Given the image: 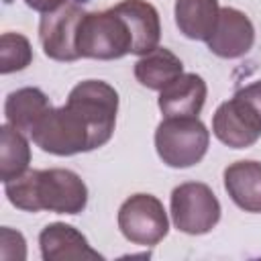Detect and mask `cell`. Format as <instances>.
Masks as SVG:
<instances>
[{
	"label": "cell",
	"mask_w": 261,
	"mask_h": 261,
	"mask_svg": "<svg viewBox=\"0 0 261 261\" xmlns=\"http://www.w3.org/2000/svg\"><path fill=\"white\" fill-rule=\"evenodd\" d=\"M6 198L24 212L49 210L57 214H80L88 204V188L84 179L61 167L29 169L16 179L4 184Z\"/></svg>",
	"instance_id": "obj_1"
},
{
	"label": "cell",
	"mask_w": 261,
	"mask_h": 261,
	"mask_svg": "<svg viewBox=\"0 0 261 261\" xmlns=\"http://www.w3.org/2000/svg\"><path fill=\"white\" fill-rule=\"evenodd\" d=\"M31 139L41 151L59 157H69L98 149L88 120L69 102H65L59 108L51 106L37 124V128L31 133Z\"/></svg>",
	"instance_id": "obj_2"
},
{
	"label": "cell",
	"mask_w": 261,
	"mask_h": 261,
	"mask_svg": "<svg viewBox=\"0 0 261 261\" xmlns=\"http://www.w3.org/2000/svg\"><path fill=\"white\" fill-rule=\"evenodd\" d=\"M77 53L86 59H120L133 53V35L116 6L86 12L77 27Z\"/></svg>",
	"instance_id": "obj_3"
},
{
	"label": "cell",
	"mask_w": 261,
	"mask_h": 261,
	"mask_svg": "<svg viewBox=\"0 0 261 261\" xmlns=\"http://www.w3.org/2000/svg\"><path fill=\"white\" fill-rule=\"evenodd\" d=\"M210 145V130L198 116H165L155 128V151L173 169L200 163Z\"/></svg>",
	"instance_id": "obj_4"
},
{
	"label": "cell",
	"mask_w": 261,
	"mask_h": 261,
	"mask_svg": "<svg viewBox=\"0 0 261 261\" xmlns=\"http://www.w3.org/2000/svg\"><path fill=\"white\" fill-rule=\"evenodd\" d=\"M171 220L186 234H206L220 220V202L210 186L202 181H186L173 188L169 200Z\"/></svg>",
	"instance_id": "obj_5"
},
{
	"label": "cell",
	"mask_w": 261,
	"mask_h": 261,
	"mask_svg": "<svg viewBox=\"0 0 261 261\" xmlns=\"http://www.w3.org/2000/svg\"><path fill=\"white\" fill-rule=\"evenodd\" d=\"M118 228L126 241L153 247L169 232L167 212L153 194H133L118 208Z\"/></svg>",
	"instance_id": "obj_6"
},
{
	"label": "cell",
	"mask_w": 261,
	"mask_h": 261,
	"mask_svg": "<svg viewBox=\"0 0 261 261\" xmlns=\"http://www.w3.org/2000/svg\"><path fill=\"white\" fill-rule=\"evenodd\" d=\"M67 102L75 106L88 120L96 147L110 141L116 126L118 112V92L102 80H86L71 88Z\"/></svg>",
	"instance_id": "obj_7"
},
{
	"label": "cell",
	"mask_w": 261,
	"mask_h": 261,
	"mask_svg": "<svg viewBox=\"0 0 261 261\" xmlns=\"http://www.w3.org/2000/svg\"><path fill=\"white\" fill-rule=\"evenodd\" d=\"M86 10L75 2H65L53 12H45L39 20V41L43 53L55 61H75L77 27Z\"/></svg>",
	"instance_id": "obj_8"
},
{
	"label": "cell",
	"mask_w": 261,
	"mask_h": 261,
	"mask_svg": "<svg viewBox=\"0 0 261 261\" xmlns=\"http://www.w3.org/2000/svg\"><path fill=\"white\" fill-rule=\"evenodd\" d=\"M214 137L232 149H247L261 137V116L253 104L239 92L222 102L212 116Z\"/></svg>",
	"instance_id": "obj_9"
},
{
	"label": "cell",
	"mask_w": 261,
	"mask_h": 261,
	"mask_svg": "<svg viewBox=\"0 0 261 261\" xmlns=\"http://www.w3.org/2000/svg\"><path fill=\"white\" fill-rule=\"evenodd\" d=\"M206 43L214 55L222 59H239L251 51L255 43V27L243 10L224 6L220 8L216 27Z\"/></svg>",
	"instance_id": "obj_10"
},
{
	"label": "cell",
	"mask_w": 261,
	"mask_h": 261,
	"mask_svg": "<svg viewBox=\"0 0 261 261\" xmlns=\"http://www.w3.org/2000/svg\"><path fill=\"white\" fill-rule=\"evenodd\" d=\"M39 249L45 261H77V259H98L104 257L90 247L88 239L71 224L51 222L39 232Z\"/></svg>",
	"instance_id": "obj_11"
},
{
	"label": "cell",
	"mask_w": 261,
	"mask_h": 261,
	"mask_svg": "<svg viewBox=\"0 0 261 261\" xmlns=\"http://www.w3.org/2000/svg\"><path fill=\"white\" fill-rule=\"evenodd\" d=\"M208 96L206 82L198 73H181L159 90V110L165 116H198Z\"/></svg>",
	"instance_id": "obj_12"
},
{
	"label": "cell",
	"mask_w": 261,
	"mask_h": 261,
	"mask_svg": "<svg viewBox=\"0 0 261 261\" xmlns=\"http://www.w3.org/2000/svg\"><path fill=\"white\" fill-rule=\"evenodd\" d=\"M133 35V55H147L159 47L161 20L157 8L147 0H122L114 4Z\"/></svg>",
	"instance_id": "obj_13"
},
{
	"label": "cell",
	"mask_w": 261,
	"mask_h": 261,
	"mask_svg": "<svg viewBox=\"0 0 261 261\" xmlns=\"http://www.w3.org/2000/svg\"><path fill=\"white\" fill-rule=\"evenodd\" d=\"M222 177L228 198L241 210L253 214L261 212V161H234L224 169Z\"/></svg>",
	"instance_id": "obj_14"
},
{
	"label": "cell",
	"mask_w": 261,
	"mask_h": 261,
	"mask_svg": "<svg viewBox=\"0 0 261 261\" xmlns=\"http://www.w3.org/2000/svg\"><path fill=\"white\" fill-rule=\"evenodd\" d=\"M49 108H51V102L43 90L20 88L6 96L4 116L12 128H16L24 135H31L37 128V124L41 122V118L47 114Z\"/></svg>",
	"instance_id": "obj_15"
},
{
	"label": "cell",
	"mask_w": 261,
	"mask_h": 261,
	"mask_svg": "<svg viewBox=\"0 0 261 261\" xmlns=\"http://www.w3.org/2000/svg\"><path fill=\"white\" fill-rule=\"evenodd\" d=\"M218 0H175V24L192 41H208L218 20Z\"/></svg>",
	"instance_id": "obj_16"
},
{
	"label": "cell",
	"mask_w": 261,
	"mask_h": 261,
	"mask_svg": "<svg viewBox=\"0 0 261 261\" xmlns=\"http://www.w3.org/2000/svg\"><path fill=\"white\" fill-rule=\"evenodd\" d=\"M184 73V63L181 59L165 49V47H157L151 53L143 55L137 63H135V77L141 86L149 88V90H163L169 82H173L177 75Z\"/></svg>",
	"instance_id": "obj_17"
},
{
	"label": "cell",
	"mask_w": 261,
	"mask_h": 261,
	"mask_svg": "<svg viewBox=\"0 0 261 261\" xmlns=\"http://www.w3.org/2000/svg\"><path fill=\"white\" fill-rule=\"evenodd\" d=\"M31 147L24 133L12 128L8 122L0 126V177L10 181L29 171Z\"/></svg>",
	"instance_id": "obj_18"
},
{
	"label": "cell",
	"mask_w": 261,
	"mask_h": 261,
	"mask_svg": "<svg viewBox=\"0 0 261 261\" xmlns=\"http://www.w3.org/2000/svg\"><path fill=\"white\" fill-rule=\"evenodd\" d=\"M33 61L31 41L20 33H2L0 37V71L12 73L29 67Z\"/></svg>",
	"instance_id": "obj_19"
},
{
	"label": "cell",
	"mask_w": 261,
	"mask_h": 261,
	"mask_svg": "<svg viewBox=\"0 0 261 261\" xmlns=\"http://www.w3.org/2000/svg\"><path fill=\"white\" fill-rule=\"evenodd\" d=\"M65 2H67V0H24V4H27L29 8H33V10L41 12V14L53 12V10H57L59 6H63Z\"/></svg>",
	"instance_id": "obj_20"
}]
</instances>
